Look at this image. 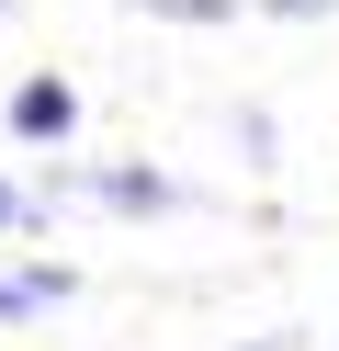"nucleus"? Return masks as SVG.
Here are the masks:
<instances>
[{"mask_svg":"<svg viewBox=\"0 0 339 351\" xmlns=\"http://www.w3.org/2000/svg\"><path fill=\"white\" fill-rule=\"evenodd\" d=\"M68 125H79V91L68 80H23L12 91V136H68Z\"/></svg>","mask_w":339,"mask_h":351,"instance_id":"f257e3e1","label":"nucleus"},{"mask_svg":"<svg viewBox=\"0 0 339 351\" xmlns=\"http://www.w3.org/2000/svg\"><path fill=\"white\" fill-rule=\"evenodd\" d=\"M57 193H90V204H170V182H147V170H68Z\"/></svg>","mask_w":339,"mask_h":351,"instance_id":"f03ea898","label":"nucleus"},{"mask_svg":"<svg viewBox=\"0 0 339 351\" xmlns=\"http://www.w3.org/2000/svg\"><path fill=\"white\" fill-rule=\"evenodd\" d=\"M45 295H68V272H0V306H45Z\"/></svg>","mask_w":339,"mask_h":351,"instance_id":"7ed1b4c3","label":"nucleus"},{"mask_svg":"<svg viewBox=\"0 0 339 351\" xmlns=\"http://www.w3.org/2000/svg\"><path fill=\"white\" fill-rule=\"evenodd\" d=\"M136 12H170V23H226L238 0H136Z\"/></svg>","mask_w":339,"mask_h":351,"instance_id":"20e7f679","label":"nucleus"},{"mask_svg":"<svg viewBox=\"0 0 339 351\" xmlns=\"http://www.w3.org/2000/svg\"><path fill=\"white\" fill-rule=\"evenodd\" d=\"M271 12H328V0H271Z\"/></svg>","mask_w":339,"mask_h":351,"instance_id":"39448f33","label":"nucleus"},{"mask_svg":"<svg viewBox=\"0 0 339 351\" xmlns=\"http://www.w3.org/2000/svg\"><path fill=\"white\" fill-rule=\"evenodd\" d=\"M0 227H12V182H0Z\"/></svg>","mask_w":339,"mask_h":351,"instance_id":"423d86ee","label":"nucleus"}]
</instances>
